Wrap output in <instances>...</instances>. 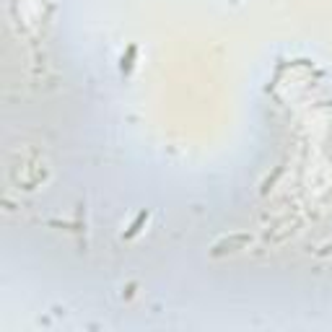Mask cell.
I'll return each mask as SVG.
<instances>
[{
	"mask_svg": "<svg viewBox=\"0 0 332 332\" xmlns=\"http://www.w3.org/2000/svg\"><path fill=\"white\" fill-rule=\"evenodd\" d=\"M146 218H148V211H141V213H138V218H135V223L130 226V231L125 234V239H132L138 231H141V226L146 223Z\"/></svg>",
	"mask_w": 332,
	"mask_h": 332,
	"instance_id": "cell-1",
	"label": "cell"
},
{
	"mask_svg": "<svg viewBox=\"0 0 332 332\" xmlns=\"http://www.w3.org/2000/svg\"><path fill=\"white\" fill-rule=\"evenodd\" d=\"M319 257H327V254H332V244H327V247H322L319 252H317Z\"/></svg>",
	"mask_w": 332,
	"mask_h": 332,
	"instance_id": "cell-2",
	"label": "cell"
}]
</instances>
